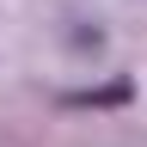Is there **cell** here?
I'll use <instances>...</instances> for the list:
<instances>
[{"instance_id": "obj_1", "label": "cell", "mask_w": 147, "mask_h": 147, "mask_svg": "<svg viewBox=\"0 0 147 147\" xmlns=\"http://www.w3.org/2000/svg\"><path fill=\"white\" fill-rule=\"evenodd\" d=\"M129 98V80H110V86H98V92H74L67 104H123Z\"/></svg>"}]
</instances>
